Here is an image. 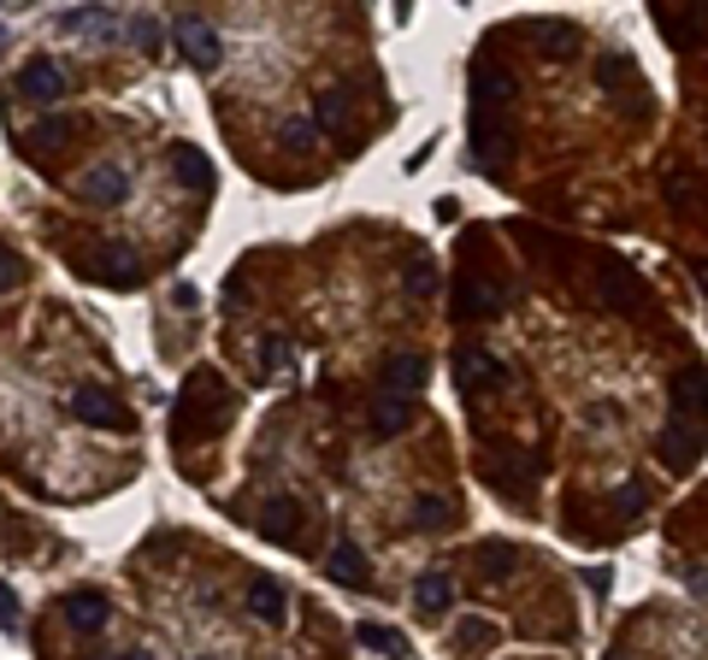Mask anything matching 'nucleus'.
Segmentation results:
<instances>
[{
	"mask_svg": "<svg viewBox=\"0 0 708 660\" xmlns=\"http://www.w3.org/2000/svg\"><path fill=\"white\" fill-rule=\"evenodd\" d=\"M325 572H331V584H343V590H367V584H372L367 554H360L355 542H337V549H331V561H325Z\"/></svg>",
	"mask_w": 708,
	"mask_h": 660,
	"instance_id": "obj_7",
	"label": "nucleus"
},
{
	"mask_svg": "<svg viewBox=\"0 0 708 660\" xmlns=\"http://www.w3.org/2000/svg\"><path fill=\"white\" fill-rule=\"evenodd\" d=\"M419 384H425V360H419V355H401V360L384 365V395H401V389L413 395Z\"/></svg>",
	"mask_w": 708,
	"mask_h": 660,
	"instance_id": "obj_16",
	"label": "nucleus"
},
{
	"mask_svg": "<svg viewBox=\"0 0 708 660\" xmlns=\"http://www.w3.org/2000/svg\"><path fill=\"white\" fill-rule=\"evenodd\" d=\"M19 89L31 100H41V107H53V100L65 95V71L53 65L48 53H36V60H24V71H19Z\"/></svg>",
	"mask_w": 708,
	"mask_h": 660,
	"instance_id": "obj_6",
	"label": "nucleus"
},
{
	"mask_svg": "<svg viewBox=\"0 0 708 660\" xmlns=\"http://www.w3.org/2000/svg\"><path fill=\"white\" fill-rule=\"evenodd\" d=\"M130 41H136L142 53H160V24H154L148 12H142V19H130Z\"/></svg>",
	"mask_w": 708,
	"mask_h": 660,
	"instance_id": "obj_24",
	"label": "nucleus"
},
{
	"mask_svg": "<svg viewBox=\"0 0 708 660\" xmlns=\"http://www.w3.org/2000/svg\"><path fill=\"white\" fill-rule=\"evenodd\" d=\"M77 195L89 201V207H124V201H130V171L112 166V159H107V166H89V171H83V183H77Z\"/></svg>",
	"mask_w": 708,
	"mask_h": 660,
	"instance_id": "obj_5",
	"label": "nucleus"
},
{
	"mask_svg": "<svg viewBox=\"0 0 708 660\" xmlns=\"http://www.w3.org/2000/svg\"><path fill=\"white\" fill-rule=\"evenodd\" d=\"M284 142H290V148H301V142H313V124L290 119V124H284Z\"/></svg>",
	"mask_w": 708,
	"mask_h": 660,
	"instance_id": "obj_28",
	"label": "nucleus"
},
{
	"mask_svg": "<svg viewBox=\"0 0 708 660\" xmlns=\"http://www.w3.org/2000/svg\"><path fill=\"white\" fill-rule=\"evenodd\" d=\"M413 519L425 525V531H437V525H449V502H443V495H419V502H413Z\"/></svg>",
	"mask_w": 708,
	"mask_h": 660,
	"instance_id": "obj_23",
	"label": "nucleus"
},
{
	"mask_svg": "<svg viewBox=\"0 0 708 660\" xmlns=\"http://www.w3.org/2000/svg\"><path fill=\"white\" fill-rule=\"evenodd\" d=\"M661 31L673 41H691V36H708V12H685V19H673V12H661Z\"/></svg>",
	"mask_w": 708,
	"mask_h": 660,
	"instance_id": "obj_22",
	"label": "nucleus"
},
{
	"mask_svg": "<svg viewBox=\"0 0 708 660\" xmlns=\"http://www.w3.org/2000/svg\"><path fill=\"white\" fill-rule=\"evenodd\" d=\"M296 519H301V507L290 502V495H272V502H260V537H272V542H290L296 537Z\"/></svg>",
	"mask_w": 708,
	"mask_h": 660,
	"instance_id": "obj_10",
	"label": "nucleus"
},
{
	"mask_svg": "<svg viewBox=\"0 0 708 660\" xmlns=\"http://www.w3.org/2000/svg\"><path fill=\"white\" fill-rule=\"evenodd\" d=\"M408 289H413V296H431V266H425V260L413 266V284H408Z\"/></svg>",
	"mask_w": 708,
	"mask_h": 660,
	"instance_id": "obj_30",
	"label": "nucleus"
},
{
	"mask_svg": "<svg viewBox=\"0 0 708 660\" xmlns=\"http://www.w3.org/2000/svg\"><path fill=\"white\" fill-rule=\"evenodd\" d=\"M455 372H460V389H467V395H479V389H496V384H502V360L479 355V348H467V355L455 360Z\"/></svg>",
	"mask_w": 708,
	"mask_h": 660,
	"instance_id": "obj_12",
	"label": "nucleus"
},
{
	"mask_svg": "<svg viewBox=\"0 0 708 660\" xmlns=\"http://www.w3.org/2000/svg\"><path fill=\"white\" fill-rule=\"evenodd\" d=\"M0 48H7V24H0Z\"/></svg>",
	"mask_w": 708,
	"mask_h": 660,
	"instance_id": "obj_32",
	"label": "nucleus"
},
{
	"mask_svg": "<svg viewBox=\"0 0 708 660\" xmlns=\"http://www.w3.org/2000/svg\"><path fill=\"white\" fill-rule=\"evenodd\" d=\"M65 136H71V124H65V119H48V124H36V130H31L36 148H53V142H65Z\"/></svg>",
	"mask_w": 708,
	"mask_h": 660,
	"instance_id": "obj_26",
	"label": "nucleus"
},
{
	"mask_svg": "<svg viewBox=\"0 0 708 660\" xmlns=\"http://www.w3.org/2000/svg\"><path fill=\"white\" fill-rule=\"evenodd\" d=\"M65 620H71V631L95 637V631L107 625V596H100V590H77V596H65Z\"/></svg>",
	"mask_w": 708,
	"mask_h": 660,
	"instance_id": "obj_13",
	"label": "nucleus"
},
{
	"mask_svg": "<svg viewBox=\"0 0 708 660\" xmlns=\"http://www.w3.org/2000/svg\"><path fill=\"white\" fill-rule=\"evenodd\" d=\"M0 631H19V601H12L7 584H0Z\"/></svg>",
	"mask_w": 708,
	"mask_h": 660,
	"instance_id": "obj_27",
	"label": "nucleus"
},
{
	"mask_svg": "<svg viewBox=\"0 0 708 660\" xmlns=\"http://www.w3.org/2000/svg\"><path fill=\"white\" fill-rule=\"evenodd\" d=\"M531 454H514V448H502V454H490V483H502L508 495H519L526 490V478H531Z\"/></svg>",
	"mask_w": 708,
	"mask_h": 660,
	"instance_id": "obj_14",
	"label": "nucleus"
},
{
	"mask_svg": "<svg viewBox=\"0 0 708 660\" xmlns=\"http://www.w3.org/2000/svg\"><path fill=\"white\" fill-rule=\"evenodd\" d=\"M171 36H178L183 60H190L195 71H219L225 65V41H219V31H213L207 19H178V24H171Z\"/></svg>",
	"mask_w": 708,
	"mask_h": 660,
	"instance_id": "obj_3",
	"label": "nucleus"
},
{
	"mask_svg": "<svg viewBox=\"0 0 708 660\" xmlns=\"http://www.w3.org/2000/svg\"><path fill=\"white\" fill-rule=\"evenodd\" d=\"M413 601H419V613H431V620H437V613H449L455 578H449V572H425V578L413 584Z\"/></svg>",
	"mask_w": 708,
	"mask_h": 660,
	"instance_id": "obj_15",
	"label": "nucleus"
},
{
	"mask_svg": "<svg viewBox=\"0 0 708 660\" xmlns=\"http://www.w3.org/2000/svg\"><path fill=\"white\" fill-rule=\"evenodd\" d=\"M367 419H372V436H396L401 424H408V401H401V395H379Z\"/></svg>",
	"mask_w": 708,
	"mask_h": 660,
	"instance_id": "obj_18",
	"label": "nucleus"
},
{
	"mask_svg": "<svg viewBox=\"0 0 708 660\" xmlns=\"http://www.w3.org/2000/svg\"><path fill=\"white\" fill-rule=\"evenodd\" d=\"M602 277H609V284H602V301L609 307H638L644 296H632V272L620 266V260H602Z\"/></svg>",
	"mask_w": 708,
	"mask_h": 660,
	"instance_id": "obj_19",
	"label": "nucleus"
},
{
	"mask_svg": "<svg viewBox=\"0 0 708 660\" xmlns=\"http://www.w3.org/2000/svg\"><path fill=\"white\" fill-rule=\"evenodd\" d=\"M60 31L65 36H119V12H107V7H71V12H60Z\"/></svg>",
	"mask_w": 708,
	"mask_h": 660,
	"instance_id": "obj_9",
	"label": "nucleus"
},
{
	"mask_svg": "<svg viewBox=\"0 0 708 660\" xmlns=\"http://www.w3.org/2000/svg\"><path fill=\"white\" fill-rule=\"evenodd\" d=\"M249 608H254V620L278 625V620H284V584H278V578H254V590H249Z\"/></svg>",
	"mask_w": 708,
	"mask_h": 660,
	"instance_id": "obj_17",
	"label": "nucleus"
},
{
	"mask_svg": "<svg viewBox=\"0 0 708 660\" xmlns=\"http://www.w3.org/2000/svg\"><path fill=\"white\" fill-rule=\"evenodd\" d=\"M171 171H178L183 189H195V195H207V189H213V159L201 154V148H190V142H178V148H171Z\"/></svg>",
	"mask_w": 708,
	"mask_h": 660,
	"instance_id": "obj_11",
	"label": "nucleus"
},
{
	"mask_svg": "<svg viewBox=\"0 0 708 660\" xmlns=\"http://www.w3.org/2000/svg\"><path fill=\"white\" fill-rule=\"evenodd\" d=\"M77 272L89 277V284H107V289H136V284H142L136 248H124V242H112V237H100V242L83 248V254H77Z\"/></svg>",
	"mask_w": 708,
	"mask_h": 660,
	"instance_id": "obj_2",
	"label": "nucleus"
},
{
	"mask_svg": "<svg viewBox=\"0 0 708 660\" xmlns=\"http://www.w3.org/2000/svg\"><path fill=\"white\" fill-rule=\"evenodd\" d=\"M343 119H349V89H325L320 107H313V124H320V130H343Z\"/></svg>",
	"mask_w": 708,
	"mask_h": 660,
	"instance_id": "obj_21",
	"label": "nucleus"
},
{
	"mask_svg": "<svg viewBox=\"0 0 708 660\" xmlns=\"http://www.w3.org/2000/svg\"><path fill=\"white\" fill-rule=\"evenodd\" d=\"M703 443H708V377L685 372L673 384V413H668V431H661L656 448H661V460H668V466L685 472V466L703 454Z\"/></svg>",
	"mask_w": 708,
	"mask_h": 660,
	"instance_id": "obj_1",
	"label": "nucleus"
},
{
	"mask_svg": "<svg viewBox=\"0 0 708 660\" xmlns=\"http://www.w3.org/2000/svg\"><path fill=\"white\" fill-rule=\"evenodd\" d=\"M502 307V289H490L484 277H455V313L460 319H484Z\"/></svg>",
	"mask_w": 708,
	"mask_h": 660,
	"instance_id": "obj_8",
	"label": "nucleus"
},
{
	"mask_svg": "<svg viewBox=\"0 0 708 660\" xmlns=\"http://www.w3.org/2000/svg\"><path fill=\"white\" fill-rule=\"evenodd\" d=\"M124 660H148V655H142V649H130V655H124Z\"/></svg>",
	"mask_w": 708,
	"mask_h": 660,
	"instance_id": "obj_31",
	"label": "nucleus"
},
{
	"mask_svg": "<svg viewBox=\"0 0 708 660\" xmlns=\"http://www.w3.org/2000/svg\"><path fill=\"white\" fill-rule=\"evenodd\" d=\"M284 360H290V343H278V336H272V343H266V365H272V372H278Z\"/></svg>",
	"mask_w": 708,
	"mask_h": 660,
	"instance_id": "obj_29",
	"label": "nucleus"
},
{
	"mask_svg": "<svg viewBox=\"0 0 708 660\" xmlns=\"http://www.w3.org/2000/svg\"><path fill=\"white\" fill-rule=\"evenodd\" d=\"M19 284H24V260L0 242V296H7V289H19Z\"/></svg>",
	"mask_w": 708,
	"mask_h": 660,
	"instance_id": "obj_25",
	"label": "nucleus"
},
{
	"mask_svg": "<svg viewBox=\"0 0 708 660\" xmlns=\"http://www.w3.org/2000/svg\"><path fill=\"white\" fill-rule=\"evenodd\" d=\"M65 407H71V413H77L83 424H95V431H119V424H124L119 395H112V389H100V384H77Z\"/></svg>",
	"mask_w": 708,
	"mask_h": 660,
	"instance_id": "obj_4",
	"label": "nucleus"
},
{
	"mask_svg": "<svg viewBox=\"0 0 708 660\" xmlns=\"http://www.w3.org/2000/svg\"><path fill=\"white\" fill-rule=\"evenodd\" d=\"M355 637L367 643V649H379V655H396V660H408V655H413V643L401 637V631H389V625H360Z\"/></svg>",
	"mask_w": 708,
	"mask_h": 660,
	"instance_id": "obj_20",
	"label": "nucleus"
}]
</instances>
